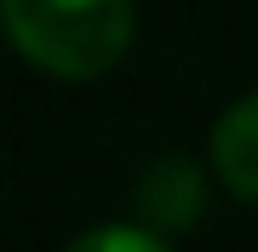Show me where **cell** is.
Here are the masks:
<instances>
[{"label": "cell", "instance_id": "6da1fadb", "mask_svg": "<svg viewBox=\"0 0 258 252\" xmlns=\"http://www.w3.org/2000/svg\"><path fill=\"white\" fill-rule=\"evenodd\" d=\"M0 18L12 46L35 69L86 80L126 57L138 6L132 0H0Z\"/></svg>", "mask_w": 258, "mask_h": 252}, {"label": "cell", "instance_id": "7a4b0ae2", "mask_svg": "<svg viewBox=\"0 0 258 252\" xmlns=\"http://www.w3.org/2000/svg\"><path fill=\"white\" fill-rule=\"evenodd\" d=\"M201 206H207V178H201V166H195L189 155L149 160L138 172V184H132V212H138V224L155 229V235H172V229L195 224Z\"/></svg>", "mask_w": 258, "mask_h": 252}, {"label": "cell", "instance_id": "3957f363", "mask_svg": "<svg viewBox=\"0 0 258 252\" xmlns=\"http://www.w3.org/2000/svg\"><path fill=\"white\" fill-rule=\"evenodd\" d=\"M212 166L230 184V195L258 206V92L235 98L212 126Z\"/></svg>", "mask_w": 258, "mask_h": 252}, {"label": "cell", "instance_id": "277c9868", "mask_svg": "<svg viewBox=\"0 0 258 252\" xmlns=\"http://www.w3.org/2000/svg\"><path fill=\"white\" fill-rule=\"evenodd\" d=\"M63 252H172V246H166V235L144 229V224H103V229L75 235Z\"/></svg>", "mask_w": 258, "mask_h": 252}]
</instances>
